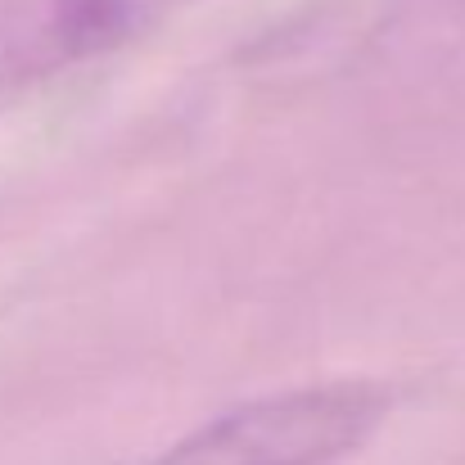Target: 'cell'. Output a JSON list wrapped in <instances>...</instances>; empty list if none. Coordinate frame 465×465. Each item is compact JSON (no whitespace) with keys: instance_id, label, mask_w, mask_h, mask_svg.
Masks as SVG:
<instances>
[{"instance_id":"obj_1","label":"cell","mask_w":465,"mask_h":465,"mask_svg":"<svg viewBox=\"0 0 465 465\" xmlns=\"http://www.w3.org/2000/svg\"><path fill=\"white\" fill-rule=\"evenodd\" d=\"M371 384H312L217 416L150 465H330L352 452L384 416Z\"/></svg>"},{"instance_id":"obj_2","label":"cell","mask_w":465,"mask_h":465,"mask_svg":"<svg viewBox=\"0 0 465 465\" xmlns=\"http://www.w3.org/2000/svg\"><path fill=\"white\" fill-rule=\"evenodd\" d=\"M190 0H0V95L104 59Z\"/></svg>"}]
</instances>
